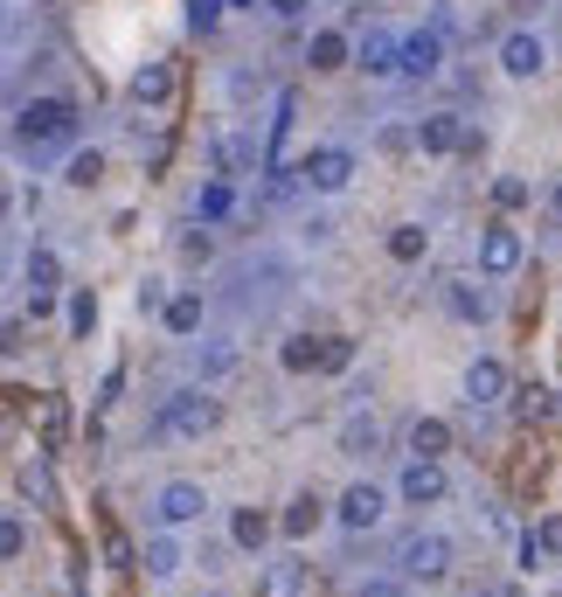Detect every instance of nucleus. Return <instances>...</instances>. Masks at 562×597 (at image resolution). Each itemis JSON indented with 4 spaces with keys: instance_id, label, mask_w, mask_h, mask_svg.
<instances>
[{
    "instance_id": "4be33fe9",
    "label": "nucleus",
    "mask_w": 562,
    "mask_h": 597,
    "mask_svg": "<svg viewBox=\"0 0 562 597\" xmlns=\"http://www.w3.org/2000/svg\"><path fill=\"white\" fill-rule=\"evenodd\" d=\"M305 63H313V70H341L347 63V35L341 29H320L313 42H305Z\"/></svg>"
},
{
    "instance_id": "a878e982",
    "label": "nucleus",
    "mask_w": 562,
    "mask_h": 597,
    "mask_svg": "<svg viewBox=\"0 0 562 597\" xmlns=\"http://www.w3.org/2000/svg\"><path fill=\"white\" fill-rule=\"evenodd\" d=\"M514 418H521V424H542V418H555V397H549L542 382H521V389H514Z\"/></svg>"
},
{
    "instance_id": "c756f323",
    "label": "nucleus",
    "mask_w": 562,
    "mask_h": 597,
    "mask_svg": "<svg viewBox=\"0 0 562 597\" xmlns=\"http://www.w3.org/2000/svg\"><path fill=\"white\" fill-rule=\"evenodd\" d=\"M292 119H299V91H278V119H271V161L285 153V140H292Z\"/></svg>"
},
{
    "instance_id": "0eeeda50",
    "label": "nucleus",
    "mask_w": 562,
    "mask_h": 597,
    "mask_svg": "<svg viewBox=\"0 0 562 597\" xmlns=\"http://www.w3.org/2000/svg\"><path fill=\"white\" fill-rule=\"evenodd\" d=\"M396 70H410V76H438V70H445V42L430 35V29L403 35V42H396Z\"/></svg>"
},
{
    "instance_id": "a19ab883",
    "label": "nucleus",
    "mask_w": 562,
    "mask_h": 597,
    "mask_svg": "<svg viewBox=\"0 0 562 597\" xmlns=\"http://www.w3.org/2000/svg\"><path fill=\"white\" fill-rule=\"evenodd\" d=\"M229 8H258V0H229Z\"/></svg>"
},
{
    "instance_id": "f8f14e48",
    "label": "nucleus",
    "mask_w": 562,
    "mask_h": 597,
    "mask_svg": "<svg viewBox=\"0 0 562 597\" xmlns=\"http://www.w3.org/2000/svg\"><path fill=\"white\" fill-rule=\"evenodd\" d=\"M382 514H389V501H382V486H368V480H362V486H347V493H341V522H347L354 535H362V528H375Z\"/></svg>"
},
{
    "instance_id": "2eb2a0df",
    "label": "nucleus",
    "mask_w": 562,
    "mask_h": 597,
    "mask_svg": "<svg viewBox=\"0 0 562 597\" xmlns=\"http://www.w3.org/2000/svg\"><path fill=\"white\" fill-rule=\"evenodd\" d=\"M174 97V63H139L133 70V105H167Z\"/></svg>"
},
{
    "instance_id": "9d476101",
    "label": "nucleus",
    "mask_w": 562,
    "mask_h": 597,
    "mask_svg": "<svg viewBox=\"0 0 562 597\" xmlns=\"http://www.w3.org/2000/svg\"><path fill=\"white\" fill-rule=\"evenodd\" d=\"M417 146H424V153H466V146H479V140L466 133V119L438 112V119H424V125H417Z\"/></svg>"
},
{
    "instance_id": "393cba45",
    "label": "nucleus",
    "mask_w": 562,
    "mask_h": 597,
    "mask_svg": "<svg viewBox=\"0 0 562 597\" xmlns=\"http://www.w3.org/2000/svg\"><path fill=\"white\" fill-rule=\"evenodd\" d=\"M160 313H167V333H181V341H188V333L201 327V299L195 292H174V299H160Z\"/></svg>"
},
{
    "instance_id": "412c9836",
    "label": "nucleus",
    "mask_w": 562,
    "mask_h": 597,
    "mask_svg": "<svg viewBox=\"0 0 562 597\" xmlns=\"http://www.w3.org/2000/svg\"><path fill=\"white\" fill-rule=\"evenodd\" d=\"M35 424H42V452H56L63 431H70V403H63V397H42V403H35Z\"/></svg>"
},
{
    "instance_id": "f704fd0d",
    "label": "nucleus",
    "mask_w": 562,
    "mask_h": 597,
    "mask_svg": "<svg viewBox=\"0 0 562 597\" xmlns=\"http://www.w3.org/2000/svg\"><path fill=\"white\" fill-rule=\"evenodd\" d=\"M528 195H534V188H528L521 174H507V181H493V202H500V209H528Z\"/></svg>"
},
{
    "instance_id": "20e7f679",
    "label": "nucleus",
    "mask_w": 562,
    "mask_h": 597,
    "mask_svg": "<svg viewBox=\"0 0 562 597\" xmlns=\"http://www.w3.org/2000/svg\"><path fill=\"white\" fill-rule=\"evenodd\" d=\"M521 257H528V244H521V229H507V223H493L487 237H479V271H487V278H507V271H521Z\"/></svg>"
},
{
    "instance_id": "a211bd4d",
    "label": "nucleus",
    "mask_w": 562,
    "mask_h": 597,
    "mask_svg": "<svg viewBox=\"0 0 562 597\" xmlns=\"http://www.w3.org/2000/svg\"><path fill=\"white\" fill-rule=\"evenodd\" d=\"M229 542H237V549H250V556H258L264 542H271V522H264L258 507H237V514H229Z\"/></svg>"
},
{
    "instance_id": "4c0bfd02",
    "label": "nucleus",
    "mask_w": 562,
    "mask_h": 597,
    "mask_svg": "<svg viewBox=\"0 0 562 597\" xmlns=\"http://www.w3.org/2000/svg\"><path fill=\"white\" fill-rule=\"evenodd\" d=\"M21 486H29L35 493V501L49 507V501H56V486H49V473H42V465H29V473H21Z\"/></svg>"
},
{
    "instance_id": "aec40b11",
    "label": "nucleus",
    "mask_w": 562,
    "mask_h": 597,
    "mask_svg": "<svg viewBox=\"0 0 562 597\" xmlns=\"http://www.w3.org/2000/svg\"><path fill=\"white\" fill-rule=\"evenodd\" d=\"M375 445H382V424H375V418H362V410H354V418L341 424V452H347V459H368Z\"/></svg>"
},
{
    "instance_id": "1a4fd4ad",
    "label": "nucleus",
    "mask_w": 562,
    "mask_h": 597,
    "mask_svg": "<svg viewBox=\"0 0 562 597\" xmlns=\"http://www.w3.org/2000/svg\"><path fill=\"white\" fill-rule=\"evenodd\" d=\"M500 397H507V369H500L493 354H479L472 369H466V403H472V410H493Z\"/></svg>"
},
{
    "instance_id": "58836bf2",
    "label": "nucleus",
    "mask_w": 562,
    "mask_h": 597,
    "mask_svg": "<svg viewBox=\"0 0 562 597\" xmlns=\"http://www.w3.org/2000/svg\"><path fill=\"white\" fill-rule=\"evenodd\" d=\"M362 597H403V584H396V577H368Z\"/></svg>"
},
{
    "instance_id": "5701e85b",
    "label": "nucleus",
    "mask_w": 562,
    "mask_h": 597,
    "mask_svg": "<svg viewBox=\"0 0 562 597\" xmlns=\"http://www.w3.org/2000/svg\"><path fill=\"white\" fill-rule=\"evenodd\" d=\"M424 250H430V229L424 223H396L389 229V257H396V265H417Z\"/></svg>"
},
{
    "instance_id": "79ce46f5",
    "label": "nucleus",
    "mask_w": 562,
    "mask_h": 597,
    "mask_svg": "<svg viewBox=\"0 0 562 597\" xmlns=\"http://www.w3.org/2000/svg\"><path fill=\"white\" fill-rule=\"evenodd\" d=\"M555 209H562V181H555Z\"/></svg>"
},
{
    "instance_id": "39448f33",
    "label": "nucleus",
    "mask_w": 562,
    "mask_h": 597,
    "mask_svg": "<svg viewBox=\"0 0 562 597\" xmlns=\"http://www.w3.org/2000/svg\"><path fill=\"white\" fill-rule=\"evenodd\" d=\"M299 174H305V181H313V188H320V195H341V188H347V181H354V153H347V146H320V153H313V161H305Z\"/></svg>"
},
{
    "instance_id": "7c9ffc66",
    "label": "nucleus",
    "mask_w": 562,
    "mask_h": 597,
    "mask_svg": "<svg viewBox=\"0 0 562 597\" xmlns=\"http://www.w3.org/2000/svg\"><path fill=\"white\" fill-rule=\"evenodd\" d=\"M139 563L153 569V577H174V569H181V542H167V535H160V542H146V556H139Z\"/></svg>"
},
{
    "instance_id": "e433bc0d",
    "label": "nucleus",
    "mask_w": 562,
    "mask_h": 597,
    "mask_svg": "<svg viewBox=\"0 0 562 597\" xmlns=\"http://www.w3.org/2000/svg\"><path fill=\"white\" fill-rule=\"evenodd\" d=\"M313 348H320V341H305V333H299V341H285V369L305 375V369H313Z\"/></svg>"
},
{
    "instance_id": "f3484780",
    "label": "nucleus",
    "mask_w": 562,
    "mask_h": 597,
    "mask_svg": "<svg viewBox=\"0 0 562 597\" xmlns=\"http://www.w3.org/2000/svg\"><path fill=\"white\" fill-rule=\"evenodd\" d=\"M63 285V257L56 250H29V299H56Z\"/></svg>"
},
{
    "instance_id": "423d86ee",
    "label": "nucleus",
    "mask_w": 562,
    "mask_h": 597,
    "mask_svg": "<svg viewBox=\"0 0 562 597\" xmlns=\"http://www.w3.org/2000/svg\"><path fill=\"white\" fill-rule=\"evenodd\" d=\"M500 70H507V76H542V70H549L542 35H534V29H514V35L500 42Z\"/></svg>"
},
{
    "instance_id": "b1692460",
    "label": "nucleus",
    "mask_w": 562,
    "mask_h": 597,
    "mask_svg": "<svg viewBox=\"0 0 562 597\" xmlns=\"http://www.w3.org/2000/svg\"><path fill=\"white\" fill-rule=\"evenodd\" d=\"M320 514H326V507H320V493H299V501L285 507V522H278V528H285L292 542H305V535L320 528Z\"/></svg>"
},
{
    "instance_id": "ddd939ff",
    "label": "nucleus",
    "mask_w": 562,
    "mask_h": 597,
    "mask_svg": "<svg viewBox=\"0 0 562 597\" xmlns=\"http://www.w3.org/2000/svg\"><path fill=\"white\" fill-rule=\"evenodd\" d=\"M201 507H209V501H201V486H195V480H174V486H160V522H167V528H188V522H201Z\"/></svg>"
},
{
    "instance_id": "9b49d317",
    "label": "nucleus",
    "mask_w": 562,
    "mask_h": 597,
    "mask_svg": "<svg viewBox=\"0 0 562 597\" xmlns=\"http://www.w3.org/2000/svg\"><path fill=\"white\" fill-rule=\"evenodd\" d=\"M562 556V514H542L528 535H521V569H542Z\"/></svg>"
},
{
    "instance_id": "37998d69",
    "label": "nucleus",
    "mask_w": 562,
    "mask_h": 597,
    "mask_svg": "<svg viewBox=\"0 0 562 597\" xmlns=\"http://www.w3.org/2000/svg\"><path fill=\"white\" fill-rule=\"evenodd\" d=\"M479 597H493V590H479Z\"/></svg>"
},
{
    "instance_id": "c03bdc74",
    "label": "nucleus",
    "mask_w": 562,
    "mask_h": 597,
    "mask_svg": "<svg viewBox=\"0 0 562 597\" xmlns=\"http://www.w3.org/2000/svg\"><path fill=\"white\" fill-rule=\"evenodd\" d=\"M209 597H216V590H209Z\"/></svg>"
},
{
    "instance_id": "cd10ccee",
    "label": "nucleus",
    "mask_w": 562,
    "mask_h": 597,
    "mask_svg": "<svg viewBox=\"0 0 562 597\" xmlns=\"http://www.w3.org/2000/svg\"><path fill=\"white\" fill-rule=\"evenodd\" d=\"M445 299H451V313H458V320H487V292H479V285L451 278V285H445Z\"/></svg>"
},
{
    "instance_id": "f257e3e1",
    "label": "nucleus",
    "mask_w": 562,
    "mask_h": 597,
    "mask_svg": "<svg viewBox=\"0 0 562 597\" xmlns=\"http://www.w3.org/2000/svg\"><path fill=\"white\" fill-rule=\"evenodd\" d=\"M216 397H201V389H181V397H167V410H160V431L167 438H209L216 431Z\"/></svg>"
},
{
    "instance_id": "c85d7f7f",
    "label": "nucleus",
    "mask_w": 562,
    "mask_h": 597,
    "mask_svg": "<svg viewBox=\"0 0 562 597\" xmlns=\"http://www.w3.org/2000/svg\"><path fill=\"white\" fill-rule=\"evenodd\" d=\"M229 209H237V195H229V181H209V188L195 195V216H201V223H222Z\"/></svg>"
},
{
    "instance_id": "bb28decb",
    "label": "nucleus",
    "mask_w": 562,
    "mask_h": 597,
    "mask_svg": "<svg viewBox=\"0 0 562 597\" xmlns=\"http://www.w3.org/2000/svg\"><path fill=\"white\" fill-rule=\"evenodd\" d=\"M313 369H326V375H341V369H354V341H347V333H326V341L313 348Z\"/></svg>"
},
{
    "instance_id": "f03ea898",
    "label": "nucleus",
    "mask_w": 562,
    "mask_h": 597,
    "mask_svg": "<svg viewBox=\"0 0 562 597\" xmlns=\"http://www.w3.org/2000/svg\"><path fill=\"white\" fill-rule=\"evenodd\" d=\"M70 125H76V112H70V97H35V105H21V119H14V133L29 140V146H42V140H70Z\"/></svg>"
},
{
    "instance_id": "7ed1b4c3",
    "label": "nucleus",
    "mask_w": 562,
    "mask_h": 597,
    "mask_svg": "<svg viewBox=\"0 0 562 597\" xmlns=\"http://www.w3.org/2000/svg\"><path fill=\"white\" fill-rule=\"evenodd\" d=\"M445 569H451V542L445 535H410V542H403V577L438 584Z\"/></svg>"
},
{
    "instance_id": "dca6fc26",
    "label": "nucleus",
    "mask_w": 562,
    "mask_h": 597,
    "mask_svg": "<svg viewBox=\"0 0 562 597\" xmlns=\"http://www.w3.org/2000/svg\"><path fill=\"white\" fill-rule=\"evenodd\" d=\"M354 63H362L368 76H396V35L368 29V35H362V49H354Z\"/></svg>"
},
{
    "instance_id": "c9c22d12",
    "label": "nucleus",
    "mask_w": 562,
    "mask_h": 597,
    "mask_svg": "<svg viewBox=\"0 0 562 597\" xmlns=\"http://www.w3.org/2000/svg\"><path fill=\"white\" fill-rule=\"evenodd\" d=\"M97 327V299L91 292H70V333H91Z\"/></svg>"
},
{
    "instance_id": "6e6552de",
    "label": "nucleus",
    "mask_w": 562,
    "mask_h": 597,
    "mask_svg": "<svg viewBox=\"0 0 562 597\" xmlns=\"http://www.w3.org/2000/svg\"><path fill=\"white\" fill-rule=\"evenodd\" d=\"M403 501H410V507H430V501H445V465L438 459H410V465H403Z\"/></svg>"
},
{
    "instance_id": "4468645a",
    "label": "nucleus",
    "mask_w": 562,
    "mask_h": 597,
    "mask_svg": "<svg viewBox=\"0 0 562 597\" xmlns=\"http://www.w3.org/2000/svg\"><path fill=\"white\" fill-rule=\"evenodd\" d=\"M299 590H305V563H299V556H278V563H264L258 597H299Z\"/></svg>"
},
{
    "instance_id": "2f4dec72",
    "label": "nucleus",
    "mask_w": 562,
    "mask_h": 597,
    "mask_svg": "<svg viewBox=\"0 0 562 597\" xmlns=\"http://www.w3.org/2000/svg\"><path fill=\"white\" fill-rule=\"evenodd\" d=\"M105 563H112V569H133V563H139V549L125 542V528H118V522H105Z\"/></svg>"
},
{
    "instance_id": "72a5a7b5",
    "label": "nucleus",
    "mask_w": 562,
    "mask_h": 597,
    "mask_svg": "<svg viewBox=\"0 0 562 597\" xmlns=\"http://www.w3.org/2000/svg\"><path fill=\"white\" fill-rule=\"evenodd\" d=\"M21 549H29V528H21L14 514H0V563H14Z\"/></svg>"
},
{
    "instance_id": "ea45409f",
    "label": "nucleus",
    "mask_w": 562,
    "mask_h": 597,
    "mask_svg": "<svg viewBox=\"0 0 562 597\" xmlns=\"http://www.w3.org/2000/svg\"><path fill=\"white\" fill-rule=\"evenodd\" d=\"M271 14H285V21H299V14H305V0H271Z\"/></svg>"
},
{
    "instance_id": "6ab92c4d",
    "label": "nucleus",
    "mask_w": 562,
    "mask_h": 597,
    "mask_svg": "<svg viewBox=\"0 0 562 597\" xmlns=\"http://www.w3.org/2000/svg\"><path fill=\"white\" fill-rule=\"evenodd\" d=\"M410 452H417V459H445V452H451V424H445V418H417V424H410Z\"/></svg>"
},
{
    "instance_id": "473e14b6",
    "label": "nucleus",
    "mask_w": 562,
    "mask_h": 597,
    "mask_svg": "<svg viewBox=\"0 0 562 597\" xmlns=\"http://www.w3.org/2000/svg\"><path fill=\"white\" fill-rule=\"evenodd\" d=\"M70 181H76V188H97V181H105V153H76V161H70Z\"/></svg>"
}]
</instances>
